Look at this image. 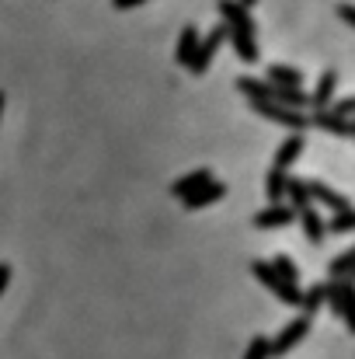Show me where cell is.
Listing matches in <instances>:
<instances>
[{"mask_svg":"<svg viewBox=\"0 0 355 359\" xmlns=\"http://www.w3.org/2000/svg\"><path fill=\"white\" fill-rule=\"evenodd\" d=\"M213 182V171H206V168H199V171H192V175H185V178H178L174 185H171V192L178 196V199H185V196H192L195 189H202V185H209Z\"/></svg>","mask_w":355,"mask_h":359,"instance_id":"cell-13","label":"cell"},{"mask_svg":"<svg viewBox=\"0 0 355 359\" xmlns=\"http://www.w3.org/2000/svg\"><path fill=\"white\" fill-rule=\"evenodd\" d=\"M310 321H314V314H300V318H293L275 339H268V353H272V356H286L289 349H296V346L307 339Z\"/></svg>","mask_w":355,"mask_h":359,"instance_id":"cell-3","label":"cell"},{"mask_svg":"<svg viewBox=\"0 0 355 359\" xmlns=\"http://www.w3.org/2000/svg\"><path fill=\"white\" fill-rule=\"evenodd\" d=\"M342 293H345V307H342V318H345L349 332L355 335V279H342Z\"/></svg>","mask_w":355,"mask_h":359,"instance_id":"cell-20","label":"cell"},{"mask_svg":"<svg viewBox=\"0 0 355 359\" xmlns=\"http://www.w3.org/2000/svg\"><path fill=\"white\" fill-rule=\"evenodd\" d=\"M286 196H289V206L293 210H300V206L310 203V192H307V182L303 178H289L286 182Z\"/></svg>","mask_w":355,"mask_h":359,"instance_id":"cell-18","label":"cell"},{"mask_svg":"<svg viewBox=\"0 0 355 359\" xmlns=\"http://www.w3.org/2000/svg\"><path fill=\"white\" fill-rule=\"evenodd\" d=\"M293 220H296V210H293V206H286V203H272L268 210H261V213L254 217V227L272 231V227H286V224H293Z\"/></svg>","mask_w":355,"mask_h":359,"instance_id":"cell-7","label":"cell"},{"mask_svg":"<svg viewBox=\"0 0 355 359\" xmlns=\"http://www.w3.org/2000/svg\"><path fill=\"white\" fill-rule=\"evenodd\" d=\"M352 136H355V119H352Z\"/></svg>","mask_w":355,"mask_h":359,"instance_id":"cell-30","label":"cell"},{"mask_svg":"<svg viewBox=\"0 0 355 359\" xmlns=\"http://www.w3.org/2000/svg\"><path fill=\"white\" fill-rule=\"evenodd\" d=\"M310 126H317L324 133H335V136H352V119H345V116H338L331 109H317L310 116Z\"/></svg>","mask_w":355,"mask_h":359,"instance_id":"cell-8","label":"cell"},{"mask_svg":"<svg viewBox=\"0 0 355 359\" xmlns=\"http://www.w3.org/2000/svg\"><path fill=\"white\" fill-rule=\"evenodd\" d=\"M300 154H303V136H300V133H293V136H289V140H286V143L275 150V161H272V168H279V171H289V164H293Z\"/></svg>","mask_w":355,"mask_h":359,"instance_id":"cell-12","label":"cell"},{"mask_svg":"<svg viewBox=\"0 0 355 359\" xmlns=\"http://www.w3.org/2000/svg\"><path fill=\"white\" fill-rule=\"evenodd\" d=\"M349 279H355V269H352V276H349Z\"/></svg>","mask_w":355,"mask_h":359,"instance_id":"cell-31","label":"cell"},{"mask_svg":"<svg viewBox=\"0 0 355 359\" xmlns=\"http://www.w3.org/2000/svg\"><path fill=\"white\" fill-rule=\"evenodd\" d=\"M286 182H289L286 171H279V168L268 171V178H265V196H268V203H282V196H286Z\"/></svg>","mask_w":355,"mask_h":359,"instance_id":"cell-17","label":"cell"},{"mask_svg":"<svg viewBox=\"0 0 355 359\" xmlns=\"http://www.w3.org/2000/svg\"><path fill=\"white\" fill-rule=\"evenodd\" d=\"M272 353H268V339L265 335H254L251 342H247V353H244V359H268Z\"/></svg>","mask_w":355,"mask_h":359,"instance_id":"cell-24","label":"cell"},{"mask_svg":"<svg viewBox=\"0 0 355 359\" xmlns=\"http://www.w3.org/2000/svg\"><path fill=\"white\" fill-rule=\"evenodd\" d=\"M355 269V248H349L345 255H338L331 265H328V272H331V279H349Z\"/></svg>","mask_w":355,"mask_h":359,"instance_id":"cell-19","label":"cell"},{"mask_svg":"<svg viewBox=\"0 0 355 359\" xmlns=\"http://www.w3.org/2000/svg\"><path fill=\"white\" fill-rule=\"evenodd\" d=\"M268 84H279V88H300V84H303V74L293 70V67L272 63V67H268Z\"/></svg>","mask_w":355,"mask_h":359,"instance_id":"cell-15","label":"cell"},{"mask_svg":"<svg viewBox=\"0 0 355 359\" xmlns=\"http://www.w3.org/2000/svg\"><path fill=\"white\" fill-rule=\"evenodd\" d=\"M338 18H342L345 25H352V28H355V7H352V4H342V7H338Z\"/></svg>","mask_w":355,"mask_h":359,"instance_id":"cell-26","label":"cell"},{"mask_svg":"<svg viewBox=\"0 0 355 359\" xmlns=\"http://www.w3.org/2000/svg\"><path fill=\"white\" fill-rule=\"evenodd\" d=\"M307 192H310V203H321V206H328L331 213L352 210V203H349L342 192H335L331 185H324V182H307Z\"/></svg>","mask_w":355,"mask_h":359,"instance_id":"cell-6","label":"cell"},{"mask_svg":"<svg viewBox=\"0 0 355 359\" xmlns=\"http://www.w3.org/2000/svg\"><path fill=\"white\" fill-rule=\"evenodd\" d=\"M223 39H227V28H213L206 39H199V46H195V53H192V60H188L192 74H206V70H209V63H213V56H216V49H220Z\"/></svg>","mask_w":355,"mask_h":359,"instance_id":"cell-5","label":"cell"},{"mask_svg":"<svg viewBox=\"0 0 355 359\" xmlns=\"http://www.w3.org/2000/svg\"><path fill=\"white\" fill-rule=\"evenodd\" d=\"M251 109H254L258 116H265V119L279 122V126H289L293 133H300V129H307V126H310V119H307L303 112L286 109V105H279V102H251Z\"/></svg>","mask_w":355,"mask_h":359,"instance_id":"cell-4","label":"cell"},{"mask_svg":"<svg viewBox=\"0 0 355 359\" xmlns=\"http://www.w3.org/2000/svg\"><path fill=\"white\" fill-rule=\"evenodd\" d=\"M268 265H272V269H275L286 283H296V279H300V272H296V265H293V258H289V255H275Z\"/></svg>","mask_w":355,"mask_h":359,"instance_id":"cell-21","label":"cell"},{"mask_svg":"<svg viewBox=\"0 0 355 359\" xmlns=\"http://www.w3.org/2000/svg\"><path fill=\"white\" fill-rule=\"evenodd\" d=\"M296 217H300V224H303V234L310 244H321L324 234H328V227H324V220L317 217V210H314V203H307V206H300L296 210Z\"/></svg>","mask_w":355,"mask_h":359,"instance_id":"cell-9","label":"cell"},{"mask_svg":"<svg viewBox=\"0 0 355 359\" xmlns=\"http://www.w3.org/2000/svg\"><path fill=\"white\" fill-rule=\"evenodd\" d=\"M251 272H254V279H258L265 290H272L282 304H289V307H300V304H303V290H300L296 283H286L268 262H251Z\"/></svg>","mask_w":355,"mask_h":359,"instance_id":"cell-2","label":"cell"},{"mask_svg":"<svg viewBox=\"0 0 355 359\" xmlns=\"http://www.w3.org/2000/svg\"><path fill=\"white\" fill-rule=\"evenodd\" d=\"M0 112H4V95H0Z\"/></svg>","mask_w":355,"mask_h":359,"instance_id":"cell-29","label":"cell"},{"mask_svg":"<svg viewBox=\"0 0 355 359\" xmlns=\"http://www.w3.org/2000/svg\"><path fill=\"white\" fill-rule=\"evenodd\" d=\"M240 4H244V7H251V4H254V0H240Z\"/></svg>","mask_w":355,"mask_h":359,"instance_id":"cell-28","label":"cell"},{"mask_svg":"<svg viewBox=\"0 0 355 359\" xmlns=\"http://www.w3.org/2000/svg\"><path fill=\"white\" fill-rule=\"evenodd\" d=\"M331 234H345V231H355V210H345V213H335L331 224H324Z\"/></svg>","mask_w":355,"mask_h":359,"instance_id":"cell-23","label":"cell"},{"mask_svg":"<svg viewBox=\"0 0 355 359\" xmlns=\"http://www.w3.org/2000/svg\"><path fill=\"white\" fill-rule=\"evenodd\" d=\"M237 88H240L251 102H272V91H275L268 81H254V77H240Z\"/></svg>","mask_w":355,"mask_h":359,"instance_id":"cell-16","label":"cell"},{"mask_svg":"<svg viewBox=\"0 0 355 359\" xmlns=\"http://www.w3.org/2000/svg\"><path fill=\"white\" fill-rule=\"evenodd\" d=\"M321 304H324V283H317V286H310V290H303V314H314V311H321Z\"/></svg>","mask_w":355,"mask_h":359,"instance_id":"cell-22","label":"cell"},{"mask_svg":"<svg viewBox=\"0 0 355 359\" xmlns=\"http://www.w3.org/2000/svg\"><path fill=\"white\" fill-rule=\"evenodd\" d=\"M223 196H227V185H220V182H209V185L195 189L192 196H185V210H206L209 203H216V199H223Z\"/></svg>","mask_w":355,"mask_h":359,"instance_id":"cell-11","label":"cell"},{"mask_svg":"<svg viewBox=\"0 0 355 359\" xmlns=\"http://www.w3.org/2000/svg\"><path fill=\"white\" fill-rule=\"evenodd\" d=\"M220 14L227 21V39L234 42L237 56L244 63H254L258 60V42H254V21H251L247 7L240 0H220Z\"/></svg>","mask_w":355,"mask_h":359,"instance_id":"cell-1","label":"cell"},{"mask_svg":"<svg viewBox=\"0 0 355 359\" xmlns=\"http://www.w3.org/2000/svg\"><path fill=\"white\" fill-rule=\"evenodd\" d=\"M195 46H199V28H195V25H185V28H181V35H178V53H174L181 67H188V60H192Z\"/></svg>","mask_w":355,"mask_h":359,"instance_id":"cell-14","label":"cell"},{"mask_svg":"<svg viewBox=\"0 0 355 359\" xmlns=\"http://www.w3.org/2000/svg\"><path fill=\"white\" fill-rule=\"evenodd\" d=\"M335 88H338V74H335V70H324V74H321V81H317V88H314V95H310L314 112H317V109H331Z\"/></svg>","mask_w":355,"mask_h":359,"instance_id":"cell-10","label":"cell"},{"mask_svg":"<svg viewBox=\"0 0 355 359\" xmlns=\"http://www.w3.org/2000/svg\"><path fill=\"white\" fill-rule=\"evenodd\" d=\"M7 283H11V265H4V262H0V293L7 290Z\"/></svg>","mask_w":355,"mask_h":359,"instance_id":"cell-27","label":"cell"},{"mask_svg":"<svg viewBox=\"0 0 355 359\" xmlns=\"http://www.w3.org/2000/svg\"><path fill=\"white\" fill-rule=\"evenodd\" d=\"M331 112H338V116H345V119H355V95H352V98L335 102V109H331Z\"/></svg>","mask_w":355,"mask_h":359,"instance_id":"cell-25","label":"cell"}]
</instances>
